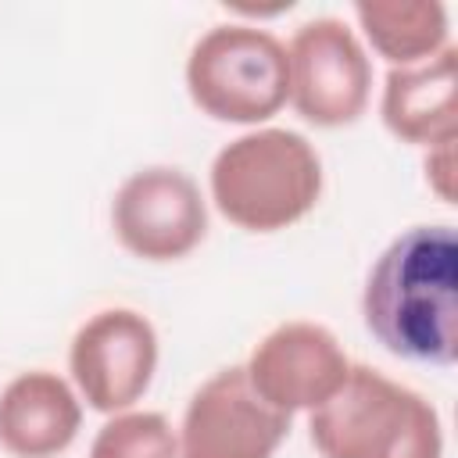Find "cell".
Here are the masks:
<instances>
[{
	"mask_svg": "<svg viewBox=\"0 0 458 458\" xmlns=\"http://www.w3.org/2000/svg\"><path fill=\"white\" fill-rule=\"evenodd\" d=\"M369 333L397 358L451 365L458 358V236L411 225L372 265L361 297Z\"/></svg>",
	"mask_w": 458,
	"mask_h": 458,
	"instance_id": "1",
	"label": "cell"
},
{
	"mask_svg": "<svg viewBox=\"0 0 458 458\" xmlns=\"http://www.w3.org/2000/svg\"><path fill=\"white\" fill-rule=\"evenodd\" d=\"M311 444L322 458H440L437 408L390 376L351 365L340 390L311 408Z\"/></svg>",
	"mask_w": 458,
	"mask_h": 458,
	"instance_id": "2",
	"label": "cell"
},
{
	"mask_svg": "<svg viewBox=\"0 0 458 458\" xmlns=\"http://www.w3.org/2000/svg\"><path fill=\"white\" fill-rule=\"evenodd\" d=\"M322 193L315 147L290 129H258L218 150L211 165L215 208L247 233H276L304 218Z\"/></svg>",
	"mask_w": 458,
	"mask_h": 458,
	"instance_id": "3",
	"label": "cell"
},
{
	"mask_svg": "<svg viewBox=\"0 0 458 458\" xmlns=\"http://www.w3.org/2000/svg\"><path fill=\"white\" fill-rule=\"evenodd\" d=\"M186 89L218 122H265L290 97L286 47L258 25H215L190 50Z\"/></svg>",
	"mask_w": 458,
	"mask_h": 458,
	"instance_id": "4",
	"label": "cell"
},
{
	"mask_svg": "<svg viewBox=\"0 0 458 458\" xmlns=\"http://www.w3.org/2000/svg\"><path fill=\"white\" fill-rule=\"evenodd\" d=\"M286 68L290 100L311 125H347L369 104L372 64L358 36L340 18L304 21L290 39Z\"/></svg>",
	"mask_w": 458,
	"mask_h": 458,
	"instance_id": "5",
	"label": "cell"
},
{
	"mask_svg": "<svg viewBox=\"0 0 458 458\" xmlns=\"http://www.w3.org/2000/svg\"><path fill=\"white\" fill-rule=\"evenodd\" d=\"M114 236L143 261L186 258L208 233V211L197 182L168 165L132 172L111 204Z\"/></svg>",
	"mask_w": 458,
	"mask_h": 458,
	"instance_id": "6",
	"label": "cell"
},
{
	"mask_svg": "<svg viewBox=\"0 0 458 458\" xmlns=\"http://www.w3.org/2000/svg\"><path fill=\"white\" fill-rule=\"evenodd\" d=\"M290 415L258 397L243 369L215 372L186 404L179 458H272Z\"/></svg>",
	"mask_w": 458,
	"mask_h": 458,
	"instance_id": "7",
	"label": "cell"
},
{
	"mask_svg": "<svg viewBox=\"0 0 458 458\" xmlns=\"http://www.w3.org/2000/svg\"><path fill=\"white\" fill-rule=\"evenodd\" d=\"M72 376L97 411H122L143 397L157 365L154 326L132 308L97 311L72 340Z\"/></svg>",
	"mask_w": 458,
	"mask_h": 458,
	"instance_id": "8",
	"label": "cell"
},
{
	"mask_svg": "<svg viewBox=\"0 0 458 458\" xmlns=\"http://www.w3.org/2000/svg\"><path fill=\"white\" fill-rule=\"evenodd\" d=\"M243 372L261 401L290 415L329 401L347 379L351 361L326 326L283 322L250 351Z\"/></svg>",
	"mask_w": 458,
	"mask_h": 458,
	"instance_id": "9",
	"label": "cell"
},
{
	"mask_svg": "<svg viewBox=\"0 0 458 458\" xmlns=\"http://www.w3.org/2000/svg\"><path fill=\"white\" fill-rule=\"evenodd\" d=\"M458 54L444 47L437 57L394 68L383 86V122L394 136L422 147H447L458 132Z\"/></svg>",
	"mask_w": 458,
	"mask_h": 458,
	"instance_id": "10",
	"label": "cell"
},
{
	"mask_svg": "<svg viewBox=\"0 0 458 458\" xmlns=\"http://www.w3.org/2000/svg\"><path fill=\"white\" fill-rule=\"evenodd\" d=\"M82 422L72 386L54 372H21L0 394V447L14 458L61 454Z\"/></svg>",
	"mask_w": 458,
	"mask_h": 458,
	"instance_id": "11",
	"label": "cell"
},
{
	"mask_svg": "<svg viewBox=\"0 0 458 458\" xmlns=\"http://www.w3.org/2000/svg\"><path fill=\"white\" fill-rule=\"evenodd\" d=\"M354 14L376 54L401 68L447 47V11L437 0H361Z\"/></svg>",
	"mask_w": 458,
	"mask_h": 458,
	"instance_id": "12",
	"label": "cell"
},
{
	"mask_svg": "<svg viewBox=\"0 0 458 458\" xmlns=\"http://www.w3.org/2000/svg\"><path fill=\"white\" fill-rule=\"evenodd\" d=\"M89 458H179V440L165 415L129 411L100 426Z\"/></svg>",
	"mask_w": 458,
	"mask_h": 458,
	"instance_id": "13",
	"label": "cell"
},
{
	"mask_svg": "<svg viewBox=\"0 0 458 458\" xmlns=\"http://www.w3.org/2000/svg\"><path fill=\"white\" fill-rule=\"evenodd\" d=\"M451 147H454V143L433 147V154H429V161H426V175L433 179V186H437V193H440L444 200L454 197V190H451Z\"/></svg>",
	"mask_w": 458,
	"mask_h": 458,
	"instance_id": "14",
	"label": "cell"
}]
</instances>
